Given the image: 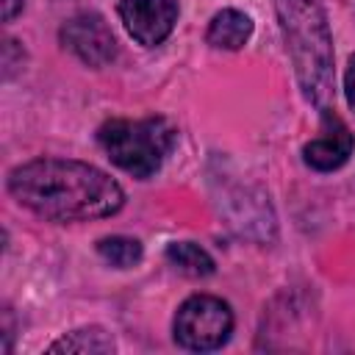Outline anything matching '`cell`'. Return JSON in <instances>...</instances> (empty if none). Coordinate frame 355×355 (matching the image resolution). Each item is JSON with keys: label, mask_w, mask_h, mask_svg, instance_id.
I'll use <instances>...</instances> for the list:
<instances>
[{"label": "cell", "mask_w": 355, "mask_h": 355, "mask_svg": "<svg viewBox=\"0 0 355 355\" xmlns=\"http://www.w3.org/2000/svg\"><path fill=\"white\" fill-rule=\"evenodd\" d=\"M11 197L50 222L103 219L125 205L122 186L103 169L69 158H33L8 175Z\"/></svg>", "instance_id": "cell-1"}, {"label": "cell", "mask_w": 355, "mask_h": 355, "mask_svg": "<svg viewBox=\"0 0 355 355\" xmlns=\"http://www.w3.org/2000/svg\"><path fill=\"white\" fill-rule=\"evenodd\" d=\"M275 8L302 97L324 108L333 94V36L327 17L316 0H275Z\"/></svg>", "instance_id": "cell-2"}, {"label": "cell", "mask_w": 355, "mask_h": 355, "mask_svg": "<svg viewBox=\"0 0 355 355\" xmlns=\"http://www.w3.org/2000/svg\"><path fill=\"white\" fill-rule=\"evenodd\" d=\"M178 130L164 116L144 119H108L97 130V141L105 155L128 175L144 180L155 175L164 158L172 153Z\"/></svg>", "instance_id": "cell-3"}, {"label": "cell", "mask_w": 355, "mask_h": 355, "mask_svg": "<svg viewBox=\"0 0 355 355\" xmlns=\"http://www.w3.org/2000/svg\"><path fill=\"white\" fill-rule=\"evenodd\" d=\"M175 341L191 352H208L222 347L233 333V311L225 300L211 294L189 297L175 313Z\"/></svg>", "instance_id": "cell-4"}, {"label": "cell", "mask_w": 355, "mask_h": 355, "mask_svg": "<svg viewBox=\"0 0 355 355\" xmlns=\"http://www.w3.org/2000/svg\"><path fill=\"white\" fill-rule=\"evenodd\" d=\"M61 42L67 50H72L83 64L94 69L116 58V36L108 28V22L94 11H83L67 19L61 28Z\"/></svg>", "instance_id": "cell-5"}, {"label": "cell", "mask_w": 355, "mask_h": 355, "mask_svg": "<svg viewBox=\"0 0 355 355\" xmlns=\"http://www.w3.org/2000/svg\"><path fill=\"white\" fill-rule=\"evenodd\" d=\"M119 17L139 44L155 47L178 22V0H119Z\"/></svg>", "instance_id": "cell-6"}, {"label": "cell", "mask_w": 355, "mask_h": 355, "mask_svg": "<svg viewBox=\"0 0 355 355\" xmlns=\"http://www.w3.org/2000/svg\"><path fill=\"white\" fill-rule=\"evenodd\" d=\"M352 150H355V136L349 133L344 119L330 108H322V133L302 147L305 164L316 172H333L341 164H347Z\"/></svg>", "instance_id": "cell-7"}, {"label": "cell", "mask_w": 355, "mask_h": 355, "mask_svg": "<svg viewBox=\"0 0 355 355\" xmlns=\"http://www.w3.org/2000/svg\"><path fill=\"white\" fill-rule=\"evenodd\" d=\"M250 36H252V19L236 8H222L219 14H214L205 33L208 44L219 50H239L247 44Z\"/></svg>", "instance_id": "cell-8"}, {"label": "cell", "mask_w": 355, "mask_h": 355, "mask_svg": "<svg viewBox=\"0 0 355 355\" xmlns=\"http://www.w3.org/2000/svg\"><path fill=\"white\" fill-rule=\"evenodd\" d=\"M47 349L50 352H78V355H86V352H114V341H111V336L103 327H80V330H72V333L61 336Z\"/></svg>", "instance_id": "cell-9"}, {"label": "cell", "mask_w": 355, "mask_h": 355, "mask_svg": "<svg viewBox=\"0 0 355 355\" xmlns=\"http://www.w3.org/2000/svg\"><path fill=\"white\" fill-rule=\"evenodd\" d=\"M166 258L175 269H180L183 275L189 277H205L214 272V258L200 247V244H191V241H175L166 247Z\"/></svg>", "instance_id": "cell-10"}, {"label": "cell", "mask_w": 355, "mask_h": 355, "mask_svg": "<svg viewBox=\"0 0 355 355\" xmlns=\"http://www.w3.org/2000/svg\"><path fill=\"white\" fill-rule=\"evenodd\" d=\"M97 252L111 266L128 269V266H136L141 261V241L130 239V236H105L97 241Z\"/></svg>", "instance_id": "cell-11"}, {"label": "cell", "mask_w": 355, "mask_h": 355, "mask_svg": "<svg viewBox=\"0 0 355 355\" xmlns=\"http://www.w3.org/2000/svg\"><path fill=\"white\" fill-rule=\"evenodd\" d=\"M344 89H347V103H349V108L355 111V55H352V58H349V64H347Z\"/></svg>", "instance_id": "cell-12"}, {"label": "cell", "mask_w": 355, "mask_h": 355, "mask_svg": "<svg viewBox=\"0 0 355 355\" xmlns=\"http://www.w3.org/2000/svg\"><path fill=\"white\" fill-rule=\"evenodd\" d=\"M19 8H22V0H3V19L11 22Z\"/></svg>", "instance_id": "cell-13"}]
</instances>
